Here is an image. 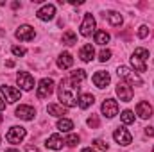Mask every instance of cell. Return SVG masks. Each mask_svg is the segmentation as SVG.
I'll return each mask as SVG.
<instances>
[{"label":"cell","mask_w":154,"mask_h":152,"mask_svg":"<svg viewBox=\"0 0 154 152\" xmlns=\"http://www.w3.org/2000/svg\"><path fill=\"white\" fill-rule=\"evenodd\" d=\"M57 129H59L61 132H70V131L74 129V122L68 120V118H61V120L57 122Z\"/></svg>","instance_id":"obj_23"},{"label":"cell","mask_w":154,"mask_h":152,"mask_svg":"<svg viewBox=\"0 0 154 152\" xmlns=\"http://www.w3.org/2000/svg\"><path fill=\"white\" fill-rule=\"evenodd\" d=\"M147 59H149V50L143 48V47H140V48H136V50L133 52V56H131V65L134 66V70H138L140 74H143V72H147V65H145Z\"/></svg>","instance_id":"obj_2"},{"label":"cell","mask_w":154,"mask_h":152,"mask_svg":"<svg viewBox=\"0 0 154 152\" xmlns=\"http://www.w3.org/2000/svg\"><path fill=\"white\" fill-rule=\"evenodd\" d=\"M2 120H4V118H2V114H0V123H2Z\"/></svg>","instance_id":"obj_40"},{"label":"cell","mask_w":154,"mask_h":152,"mask_svg":"<svg viewBox=\"0 0 154 152\" xmlns=\"http://www.w3.org/2000/svg\"><path fill=\"white\" fill-rule=\"evenodd\" d=\"M113 138H115L116 143H120L122 147H127V145H131V141H133V136L129 134V131L127 129H124V127H118L115 132H113Z\"/></svg>","instance_id":"obj_6"},{"label":"cell","mask_w":154,"mask_h":152,"mask_svg":"<svg viewBox=\"0 0 154 152\" xmlns=\"http://www.w3.org/2000/svg\"><path fill=\"white\" fill-rule=\"evenodd\" d=\"M5 152H20V150H16V149H9V150H5Z\"/></svg>","instance_id":"obj_39"},{"label":"cell","mask_w":154,"mask_h":152,"mask_svg":"<svg viewBox=\"0 0 154 152\" xmlns=\"http://www.w3.org/2000/svg\"><path fill=\"white\" fill-rule=\"evenodd\" d=\"M70 79V82H74L79 86V82H82L84 79H86V72L84 70H75V72H72V75L68 77Z\"/></svg>","instance_id":"obj_24"},{"label":"cell","mask_w":154,"mask_h":152,"mask_svg":"<svg viewBox=\"0 0 154 152\" xmlns=\"http://www.w3.org/2000/svg\"><path fill=\"white\" fill-rule=\"evenodd\" d=\"M65 143H66L68 147H75L77 143H79V136H77V134H68V138L65 140Z\"/></svg>","instance_id":"obj_28"},{"label":"cell","mask_w":154,"mask_h":152,"mask_svg":"<svg viewBox=\"0 0 154 152\" xmlns=\"http://www.w3.org/2000/svg\"><path fill=\"white\" fill-rule=\"evenodd\" d=\"M4 108H5V102H4V100H2V97H0V111H2Z\"/></svg>","instance_id":"obj_36"},{"label":"cell","mask_w":154,"mask_h":152,"mask_svg":"<svg viewBox=\"0 0 154 152\" xmlns=\"http://www.w3.org/2000/svg\"><path fill=\"white\" fill-rule=\"evenodd\" d=\"M93 56H95V50H93V47H91L90 43H86V45L79 50V57H81L84 63H90V61L93 59Z\"/></svg>","instance_id":"obj_19"},{"label":"cell","mask_w":154,"mask_h":152,"mask_svg":"<svg viewBox=\"0 0 154 152\" xmlns=\"http://www.w3.org/2000/svg\"><path fill=\"white\" fill-rule=\"evenodd\" d=\"M63 138L59 136V134H52V136H48L47 138V141H45V147L47 149H52V150H59V149H63Z\"/></svg>","instance_id":"obj_15"},{"label":"cell","mask_w":154,"mask_h":152,"mask_svg":"<svg viewBox=\"0 0 154 152\" xmlns=\"http://www.w3.org/2000/svg\"><path fill=\"white\" fill-rule=\"evenodd\" d=\"M93 102H95V99H93V95H90V93H84V95H81L79 97V108L81 109H88L90 106H93Z\"/></svg>","instance_id":"obj_20"},{"label":"cell","mask_w":154,"mask_h":152,"mask_svg":"<svg viewBox=\"0 0 154 152\" xmlns=\"http://www.w3.org/2000/svg\"><path fill=\"white\" fill-rule=\"evenodd\" d=\"M95 32V18L88 13V14H84V22L81 23V34L84 36V38H88V36H91Z\"/></svg>","instance_id":"obj_5"},{"label":"cell","mask_w":154,"mask_h":152,"mask_svg":"<svg viewBox=\"0 0 154 152\" xmlns=\"http://www.w3.org/2000/svg\"><path fill=\"white\" fill-rule=\"evenodd\" d=\"M116 95L120 97L122 102H131L134 93H133V88H131L129 84H125V82H118V86H116Z\"/></svg>","instance_id":"obj_7"},{"label":"cell","mask_w":154,"mask_h":152,"mask_svg":"<svg viewBox=\"0 0 154 152\" xmlns=\"http://www.w3.org/2000/svg\"><path fill=\"white\" fill-rule=\"evenodd\" d=\"M145 134L152 138V136H154V127H145Z\"/></svg>","instance_id":"obj_34"},{"label":"cell","mask_w":154,"mask_h":152,"mask_svg":"<svg viewBox=\"0 0 154 152\" xmlns=\"http://www.w3.org/2000/svg\"><path fill=\"white\" fill-rule=\"evenodd\" d=\"M63 43L65 45H75L77 43V36L74 31H66V32H63Z\"/></svg>","instance_id":"obj_26"},{"label":"cell","mask_w":154,"mask_h":152,"mask_svg":"<svg viewBox=\"0 0 154 152\" xmlns=\"http://www.w3.org/2000/svg\"><path fill=\"white\" fill-rule=\"evenodd\" d=\"M104 16H108V20H109V23L113 25V27H120L122 25V14L120 13H116V11H109L108 14H104Z\"/></svg>","instance_id":"obj_21"},{"label":"cell","mask_w":154,"mask_h":152,"mask_svg":"<svg viewBox=\"0 0 154 152\" xmlns=\"http://www.w3.org/2000/svg\"><path fill=\"white\" fill-rule=\"evenodd\" d=\"M95 43H99V45L109 43V34H108L106 31H97V32H95Z\"/></svg>","instance_id":"obj_25"},{"label":"cell","mask_w":154,"mask_h":152,"mask_svg":"<svg viewBox=\"0 0 154 152\" xmlns=\"http://www.w3.org/2000/svg\"><path fill=\"white\" fill-rule=\"evenodd\" d=\"M152 152H154V149H152Z\"/></svg>","instance_id":"obj_41"},{"label":"cell","mask_w":154,"mask_h":152,"mask_svg":"<svg viewBox=\"0 0 154 152\" xmlns=\"http://www.w3.org/2000/svg\"><path fill=\"white\" fill-rule=\"evenodd\" d=\"M25 129L23 127H11L9 129V132H7V136H5V140L9 141V143H20L23 138H25Z\"/></svg>","instance_id":"obj_8"},{"label":"cell","mask_w":154,"mask_h":152,"mask_svg":"<svg viewBox=\"0 0 154 152\" xmlns=\"http://www.w3.org/2000/svg\"><path fill=\"white\" fill-rule=\"evenodd\" d=\"M47 111H48V114H52V116H59V118L66 114V109H65L63 106H57V104H48Z\"/></svg>","instance_id":"obj_22"},{"label":"cell","mask_w":154,"mask_h":152,"mask_svg":"<svg viewBox=\"0 0 154 152\" xmlns=\"http://www.w3.org/2000/svg\"><path fill=\"white\" fill-rule=\"evenodd\" d=\"M120 120H122L124 123H133V122H134V113L129 111V109H125L124 113L120 114Z\"/></svg>","instance_id":"obj_27"},{"label":"cell","mask_w":154,"mask_h":152,"mask_svg":"<svg viewBox=\"0 0 154 152\" xmlns=\"http://www.w3.org/2000/svg\"><path fill=\"white\" fill-rule=\"evenodd\" d=\"M72 65H74V57H72L70 52H63V54L57 57V66H59L61 70H66V68H70Z\"/></svg>","instance_id":"obj_18"},{"label":"cell","mask_w":154,"mask_h":152,"mask_svg":"<svg viewBox=\"0 0 154 152\" xmlns=\"http://www.w3.org/2000/svg\"><path fill=\"white\" fill-rule=\"evenodd\" d=\"M16 116L22 120H32L34 118V108L31 106H18L16 108Z\"/></svg>","instance_id":"obj_17"},{"label":"cell","mask_w":154,"mask_h":152,"mask_svg":"<svg viewBox=\"0 0 154 152\" xmlns=\"http://www.w3.org/2000/svg\"><path fill=\"white\" fill-rule=\"evenodd\" d=\"M147 34H149V29H147L145 25H142V27L138 29V36H140V38H145Z\"/></svg>","instance_id":"obj_33"},{"label":"cell","mask_w":154,"mask_h":152,"mask_svg":"<svg viewBox=\"0 0 154 152\" xmlns=\"http://www.w3.org/2000/svg\"><path fill=\"white\" fill-rule=\"evenodd\" d=\"M102 113L106 114L108 118H113L115 114H118V102L115 99H106L102 102Z\"/></svg>","instance_id":"obj_10"},{"label":"cell","mask_w":154,"mask_h":152,"mask_svg":"<svg viewBox=\"0 0 154 152\" xmlns=\"http://www.w3.org/2000/svg\"><path fill=\"white\" fill-rule=\"evenodd\" d=\"M118 77H122V79H125V81H129L131 84H136V86H143V81L140 79V77L136 75L134 72H131L127 66H118Z\"/></svg>","instance_id":"obj_4"},{"label":"cell","mask_w":154,"mask_h":152,"mask_svg":"<svg viewBox=\"0 0 154 152\" xmlns=\"http://www.w3.org/2000/svg\"><path fill=\"white\" fill-rule=\"evenodd\" d=\"M52 91H54V81H52V79H41L39 84H38L36 97H38L39 100H43V99H47Z\"/></svg>","instance_id":"obj_3"},{"label":"cell","mask_w":154,"mask_h":152,"mask_svg":"<svg viewBox=\"0 0 154 152\" xmlns=\"http://www.w3.org/2000/svg\"><path fill=\"white\" fill-rule=\"evenodd\" d=\"M25 150H27V152H39L34 145H27V147H25Z\"/></svg>","instance_id":"obj_35"},{"label":"cell","mask_w":154,"mask_h":152,"mask_svg":"<svg viewBox=\"0 0 154 152\" xmlns=\"http://www.w3.org/2000/svg\"><path fill=\"white\" fill-rule=\"evenodd\" d=\"M93 145H95L97 149H100V150H108V149H109L104 140H93Z\"/></svg>","instance_id":"obj_31"},{"label":"cell","mask_w":154,"mask_h":152,"mask_svg":"<svg viewBox=\"0 0 154 152\" xmlns=\"http://www.w3.org/2000/svg\"><path fill=\"white\" fill-rule=\"evenodd\" d=\"M54 14H56V7H54L52 4H45L38 13H36V16H38L39 20H43V22L52 20V18H54Z\"/></svg>","instance_id":"obj_13"},{"label":"cell","mask_w":154,"mask_h":152,"mask_svg":"<svg viewBox=\"0 0 154 152\" xmlns=\"http://www.w3.org/2000/svg\"><path fill=\"white\" fill-rule=\"evenodd\" d=\"M0 90H2V93H4V97H5V100H7V102H11V104H13V102L20 100V95H22V93H20V90H16V88H13V86H5V84H4Z\"/></svg>","instance_id":"obj_12"},{"label":"cell","mask_w":154,"mask_h":152,"mask_svg":"<svg viewBox=\"0 0 154 152\" xmlns=\"http://www.w3.org/2000/svg\"><path fill=\"white\" fill-rule=\"evenodd\" d=\"M11 52H13L14 56H18V57H20V56H25V48H23V47H13Z\"/></svg>","instance_id":"obj_32"},{"label":"cell","mask_w":154,"mask_h":152,"mask_svg":"<svg viewBox=\"0 0 154 152\" xmlns=\"http://www.w3.org/2000/svg\"><path fill=\"white\" fill-rule=\"evenodd\" d=\"M81 152H95V150H93L91 147H86V149H82V150H81Z\"/></svg>","instance_id":"obj_37"},{"label":"cell","mask_w":154,"mask_h":152,"mask_svg":"<svg viewBox=\"0 0 154 152\" xmlns=\"http://www.w3.org/2000/svg\"><path fill=\"white\" fill-rule=\"evenodd\" d=\"M5 66H9V68H11V66H14V61H7V63H5Z\"/></svg>","instance_id":"obj_38"},{"label":"cell","mask_w":154,"mask_h":152,"mask_svg":"<svg viewBox=\"0 0 154 152\" xmlns=\"http://www.w3.org/2000/svg\"><path fill=\"white\" fill-rule=\"evenodd\" d=\"M34 36H36V32L31 25H20L16 31V38L20 41H31V39H34Z\"/></svg>","instance_id":"obj_11"},{"label":"cell","mask_w":154,"mask_h":152,"mask_svg":"<svg viewBox=\"0 0 154 152\" xmlns=\"http://www.w3.org/2000/svg\"><path fill=\"white\" fill-rule=\"evenodd\" d=\"M59 100H61V106H66V108H75L77 102H79V86L70 82V79H63L61 84H59Z\"/></svg>","instance_id":"obj_1"},{"label":"cell","mask_w":154,"mask_h":152,"mask_svg":"<svg viewBox=\"0 0 154 152\" xmlns=\"http://www.w3.org/2000/svg\"><path fill=\"white\" fill-rule=\"evenodd\" d=\"M99 59H100L102 63L109 61V59H111V50H100V54H99Z\"/></svg>","instance_id":"obj_29"},{"label":"cell","mask_w":154,"mask_h":152,"mask_svg":"<svg viewBox=\"0 0 154 152\" xmlns=\"http://www.w3.org/2000/svg\"><path fill=\"white\" fill-rule=\"evenodd\" d=\"M16 82H18V86H22V90H25V91H29V90L34 88V79H32V75H31L29 72H20L18 77H16Z\"/></svg>","instance_id":"obj_9"},{"label":"cell","mask_w":154,"mask_h":152,"mask_svg":"<svg viewBox=\"0 0 154 152\" xmlns=\"http://www.w3.org/2000/svg\"><path fill=\"white\" fill-rule=\"evenodd\" d=\"M88 125H90L91 129H97V127H99V118H97V114H91V116L88 118Z\"/></svg>","instance_id":"obj_30"},{"label":"cell","mask_w":154,"mask_h":152,"mask_svg":"<svg viewBox=\"0 0 154 152\" xmlns=\"http://www.w3.org/2000/svg\"><path fill=\"white\" fill-rule=\"evenodd\" d=\"M136 114L140 116V118H149V116H152V108H151V104L149 102H138V106H136Z\"/></svg>","instance_id":"obj_16"},{"label":"cell","mask_w":154,"mask_h":152,"mask_svg":"<svg viewBox=\"0 0 154 152\" xmlns=\"http://www.w3.org/2000/svg\"><path fill=\"white\" fill-rule=\"evenodd\" d=\"M93 84H95L97 88H100V90L108 88V84H109V74H108V72L99 70V72L93 75Z\"/></svg>","instance_id":"obj_14"}]
</instances>
